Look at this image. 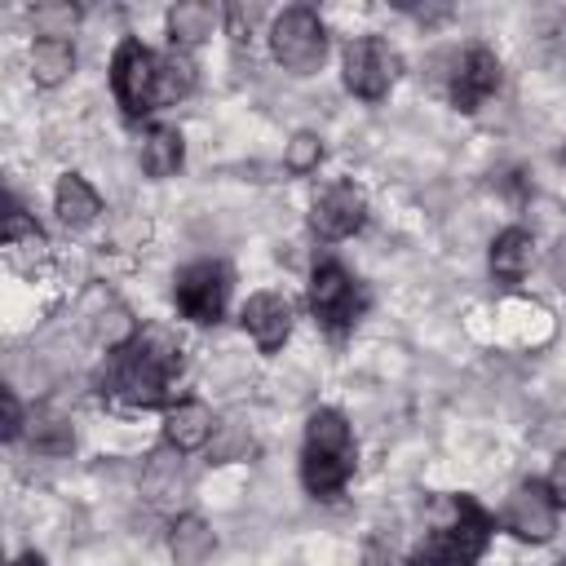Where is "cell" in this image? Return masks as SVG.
Segmentation results:
<instances>
[{
  "instance_id": "obj_1",
  "label": "cell",
  "mask_w": 566,
  "mask_h": 566,
  "mask_svg": "<svg viewBox=\"0 0 566 566\" xmlns=\"http://www.w3.org/2000/svg\"><path fill=\"white\" fill-rule=\"evenodd\" d=\"M181 340L168 327H142L128 345L106 354L97 376L102 394L124 407H164L172 398V380L181 376Z\"/></svg>"
},
{
  "instance_id": "obj_2",
  "label": "cell",
  "mask_w": 566,
  "mask_h": 566,
  "mask_svg": "<svg viewBox=\"0 0 566 566\" xmlns=\"http://www.w3.org/2000/svg\"><path fill=\"white\" fill-rule=\"evenodd\" d=\"M354 460H358V447H354V433H349L345 416L332 411V407H318L305 420V442H301V482H305V491L314 500H336L354 478Z\"/></svg>"
},
{
  "instance_id": "obj_3",
  "label": "cell",
  "mask_w": 566,
  "mask_h": 566,
  "mask_svg": "<svg viewBox=\"0 0 566 566\" xmlns=\"http://www.w3.org/2000/svg\"><path fill=\"white\" fill-rule=\"evenodd\" d=\"M451 509H455L451 522H442V526H433L424 535V544L416 548L411 566H473L482 557V548L491 539V517L469 495L451 500Z\"/></svg>"
},
{
  "instance_id": "obj_4",
  "label": "cell",
  "mask_w": 566,
  "mask_h": 566,
  "mask_svg": "<svg viewBox=\"0 0 566 566\" xmlns=\"http://www.w3.org/2000/svg\"><path fill=\"white\" fill-rule=\"evenodd\" d=\"M270 53L292 75H314L327 57V31L314 9L292 4L270 22Z\"/></svg>"
},
{
  "instance_id": "obj_5",
  "label": "cell",
  "mask_w": 566,
  "mask_h": 566,
  "mask_svg": "<svg viewBox=\"0 0 566 566\" xmlns=\"http://www.w3.org/2000/svg\"><path fill=\"white\" fill-rule=\"evenodd\" d=\"M111 88L124 115H150L159 111V53H150L142 40H124L111 57Z\"/></svg>"
},
{
  "instance_id": "obj_6",
  "label": "cell",
  "mask_w": 566,
  "mask_h": 566,
  "mask_svg": "<svg viewBox=\"0 0 566 566\" xmlns=\"http://www.w3.org/2000/svg\"><path fill=\"white\" fill-rule=\"evenodd\" d=\"M398 53L380 35H358L345 44V88L363 102H380L398 80Z\"/></svg>"
},
{
  "instance_id": "obj_7",
  "label": "cell",
  "mask_w": 566,
  "mask_h": 566,
  "mask_svg": "<svg viewBox=\"0 0 566 566\" xmlns=\"http://www.w3.org/2000/svg\"><path fill=\"white\" fill-rule=\"evenodd\" d=\"M310 310H314V318H318L327 332H345V327H354L358 314H363V287L349 279L345 265L323 261V265H314V274H310Z\"/></svg>"
},
{
  "instance_id": "obj_8",
  "label": "cell",
  "mask_w": 566,
  "mask_h": 566,
  "mask_svg": "<svg viewBox=\"0 0 566 566\" xmlns=\"http://www.w3.org/2000/svg\"><path fill=\"white\" fill-rule=\"evenodd\" d=\"M172 301L181 310V318L190 323H217L226 314V301H230V274L226 265L217 261H195L177 274L172 283Z\"/></svg>"
},
{
  "instance_id": "obj_9",
  "label": "cell",
  "mask_w": 566,
  "mask_h": 566,
  "mask_svg": "<svg viewBox=\"0 0 566 566\" xmlns=\"http://www.w3.org/2000/svg\"><path fill=\"white\" fill-rule=\"evenodd\" d=\"M363 221H367V199L349 181L323 186L314 208H310V226H314L318 239H349V234L363 230Z\"/></svg>"
},
{
  "instance_id": "obj_10",
  "label": "cell",
  "mask_w": 566,
  "mask_h": 566,
  "mask_svg": "<svg viewBox=\"0 0 566 566\" xmlns=\"http://www.w3.org/2000/svg\"><path fill=\"white\" fill-rule=\"evenodd\" d=\"M500 522H504L509 535L531 539V544H544V539H553V531H557V504H553V495L544 491V482H522V486L509 495Z\"/></svg>"
},
{
  "instance_id": "obj_11",
  "label": "cell",
  "mask_w": 566,
  "mask_h": 566,
  "mask_svg": "<svg viewBox=\"0 0 566 566\" xmlns=\"http://www.w3.org/2000/svg\"><path fill=\"white\" fill-rule=\"evenodd\" d=\"M495 88H500V57H495L486 44L464 49L460 62H455V75H451V106L469 115V111H478Z\"/></svg>"
},
{
  "instance_id": "obj_12",
  "label": "cell",
  "mask_w": 566,
  "mask_h": 566,
  "mask_svg": "<svg viewBox=\"0 0 566 566\" xmlns=\"http://www.w3.org/2000/svg\"><path fill=\"white\" fill-rule=\"evenodd\" d=\"M243 332L256 340L261 354L283 349V340L292 336V301L279 292H256L243 305Z\"/></svg>"
},
{
  "instance_id": "obj_13",
  "label": "cell",
  "mask_w": 566,
  "mask_h": 566,
  "mask_svg": "<svg viewBox=\"0 0 566 566\" xmlns=\"http://www.w3.org/2000/svg\"><path fill=\"white\" fill-rule=\"evenodd\" d=\"M0 239H4V256H9V265L22 270V274H31V270L49 256V239H44V230H40L18 203H9Z\"/></svg>"
},
{
  "instance_id": "obj_14",
  "label": "cell",
  "mask_w": 566,
  "mask_h": 566,
  "mask_svg": "<svg viewBox=\"0 0 566 566\" xmlns=\"http://www.w3.org/2000/svg\"><path fill=\"white\" fill-rule=\"evenodd\" d=\"M212 429H217V420H212V411H208L199 398L168 402V411H164V438H168V447H177V451H199V447H208Z\"/></svg>"
},
{
  "instance_id": "obj_15",
  "label": "cell",
  "mask_w": 566,
  "mask_h": 566,
  "mask_svg": "<svg viewBox=\"0 0 566 566\" xmlns=\"http://www.w3.org/2000/svg\"><path fill=\"white\" fill-rule=\"evenodd\" d=\"M53 212L66 230H84L102 217V195L80 177V172H62L57 190H53Z\"/></svg>"
},
{
  "instance_id": "obj_16",
  "label": "cell",
  "mask_w": 566,
  "mask_h": 566,
  "mask_svg": "<svg viewBox=\"0 0 566 566\" xmlns=\"http://www.w3.org/2000/svg\"><path fill=\"white\" fill-rule=\"evenodd\" d=\"M168 553H172V566H208L217 553V535L199 513H181L168 531Z\"/></svg>"
},
{
  "instance_id": "obj_17",
  "label": "cell",
  "mask_w": 566,
  "mask_h": 566,
  "mask_svg": "<svg viewBox=\"0 0 566 566\" xmlns=\"http://www.w3.org/2000/svg\"><path fill=\"white\" fill-rule=\"evenodd\" d=\"M217 22H221V9H212L208 0H181L168 9V40H172V49L190 53L195 44H203L212 35Z\"/></svg>"
},
{
  "instance_id": "obj_18",
  "label": "cell",
  "mask_w": 566,
  "mask_h": 566,
  "mask_svg": "<svg viewBox=\"0 0 566 566\" xmlns=\"http://www.w3.org/2000/svg\"><path fill=\"white\" fill-rule=\"evenodd\" d=\"M491 274L495 279H504V283H517V279H526V270H531V261H535V239H531V230H522V226H509V230H500L495 239H491Z\"/></svg>"
},
{
  "instance_id": "obj_19",
  "label": "cell",
  "mask_w": 566,
  "mask_h": 566,
  "mask_svg": "<svg viewBox=\"0 0 566 566\" xmlns=\"http://www.w3.org/2000/svg\"><path fill=\"white\" fill-rule=\"evenodd\" d=\"M142 172L146 177H155V181H164V177H172L177 168H181V159H186V142H181V133L172 128V124H155L146 137H142Z\"/></svg>"
},
{
  "instance_id": "obj_20",
  "label": "cell",
  "mask_w": 566,
  "mask_h": 566,
  "mask_svg": "<svg viewBox=\"0 0 566 566\" xmlns=\"http://www.w3.org/2000/svg\"><path fill=\"white\" fill-rule=\"evenodd\" d=\"M75 71V44L71 40H35L31 44V80L40 88L66 84Z\"/></svg>"
},
{
  "instance_id": "obj_21",
  "label": "cell",
  "mask_w": 566,
  "mask_h": 566,
  "mask_svg": "<svg viewBox=\"0 0 566 566\" xmlns=\"http://www.w3.org/2000/svg\"><path fill=\"white\" fill-rule=\"evenodd\" d=\"M190 88H195V62H190V53H181V49L159 53V102L164 106L168 102H181Z\"/></svg>"
},
{
  "instance_id": "obj_22",
  "label": "cell",
  "mask_w": 566,
  "mask_h": 566,
  "mask_svg": "<svg viewBox=\"0 0 566 566\" xmlns=\"http://www.w3.org/2000/svg\"><path fill=\"white\" fill-rule=\"evenodd\" d=\"M75 22H80V9L71 0H44L31 9V27L40 40H66L75 31Z\"/></svg>"
},
{
  "instance_id": "obj_23",
  "label": "cell",
  "mask_w": 566,
  "mask_h": 566,
  "mask_svg": "<svg viewBox=\"0 0 566 566\" xmlns=\"http://www.w3.org/2000/svg\"><path fill=\"white\" fill-rule=\"evenodd\" d=\"M146 482H150L155 500H159L164 491L181 486V451H177V447H168V451H155V455H150V469H146Z\"/></svg>"
},
{
  "instance_id": "obj_24",
  "label": "cell",
  "mask_w": 566,
  "mask_h": 566,
  "mask_svg": "<svg viewBox=\"0 0 566 566\" xmlns=\"http://www.w3.org/2000/svg\"><path fill=\"white\" fill-rule=\"evenodd\" d=\"M318 159H323V142H318L314 133H296V137L287 142V150H283V168H287V172H314Z\"/></svg>"
},
{
  "instance_id": "obj_25",
  "label": "cell",
  "mask_w": 566,
  "mask_h": 566,
  "mask_svg": "<svg viewBox=\"0 0 566 566\" xmlns=\"http://www.w3.org/2000/svg\"><path fill=\"white\" fill-rule=\"evenodd\" d=\"M221 22H226V35L248 40V35L256 31V22H261V4H243V0H234V4L221 9Z\"/></svg>"
},
{
  "instance_id": "obj_26",
  "label": "cell",
  "mask_w": 566,
  "mask_h": 566,
  "mask_svg": "<svg viewBox=\"0 0 566 566\" xmlns=\"http://www.w3.org/2000/svg\"><path fill=\"white\" fill-rule=\"evenodd\" d=\"M71 424H62V420H35V447L40 451H71Z\"/></svg>"
},
{
  "instance_id": "obj_27",
  "label": "cell",
  "mask_w": 566,
  "mask_h": 566,
  "mask_svg": "<svg viewBox=\"0 0 566 566\" xmlns=\"http://www.w3.org/2000/svg\"><path fill=\"white\" fill-rule=\"evenodd\" d=\"M544 491L553 495V504H557V509H566V451H562V455H553L548 478H544Z\"/></svg>"
},
{
  "instance_id": "obj_28",
  "label": "cell",
  "mask_w": 566,
  "mask_h": 566,
  "mask_svg": "<svg viewBox=\"0 0 566 566\" xmlns=\"http://www.w3.org/2000/svg\"><path fill=\"white\" fill-rule=\"evenodd\" d=\"M0 402H4V442H18V438H22V424H27V420H22V407H18V394L4 389Z\"/></svg>"
},
{
  "instance_id": "obj_29",
  "label": "cell",
  "mask_w": 566,
  "mask_h": 566,
  "mask_svg": "<svg viewBox=\"0 0 566 566\" xmlns=\"http://www.w3.org/2000/svg\"><path fill=\"white\" fill-rule=\"evenodd\" d=\"M9 566H44V557H40V553H22V557H13Z\"/></svg>"
},
{
  "instance_id": "obj_30",
  "label": "cell",
  "mask_w": 566,
  "mask_h": 566,
  "mask_svg": "<svg viewBox=\"0 0 566 566\" xmlns=\"http://www.w3.org/2000/svg\"><path fill=\"white\" fill-rule=\"evenodd\" d=\"M553 270H557V279H562V283H566V243H562V248H557V256H553Z\"/></svg>"
}]
</instances>
